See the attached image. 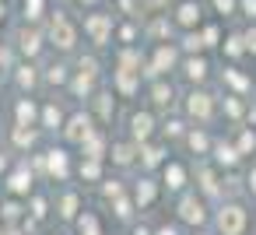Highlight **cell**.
<instances>
[{
	"instance_id": "obj_14",
	"label": "cell",
	"mask_w": 256,
	"mask_h": 235,
	"mask_svg": "<svg viewBox=\"0 0 256 235\" xmlns=\"http://www.w3.org/2000/svg\"><path fill=\"white\" fill-rule=\"evenodd\" d=\"M32 190H36L32 168H28V165H18V168L8 176V193H11V196H32Z\"/></svg>"
},
{
	"instance_id": "obj_17",
	"label": "cell",
	"mask_w": 256,
	"mask_h": 235,
	"mask_svg": "<svg viewBox=\"0 0 256 235\" xmlns=\"http://www.w3.org/2000/svg\"><path fill=\"white\" fill-rule=\"evenodd\" d=\"M95 81H98V74H92V70H74L70 81H67V88H70L74 98H92V95H95Z\"/></svg>"
},
{
	"instance_id": "obj_34",
	"label": "cell",
	"mask_w": 256,
	"mask_h": 235,
	"mask_svg": "<svg viewBox=\"0 0 256 235\" xmlns=\"http://www.w3.org/2000/svg\"><path fill=\"white\" fill-rule=\"evenodd\" d=\"M74 221H78V235H102V224H98L95 210H81Z\"/></svg>"
},
{
	"instance_id": "obj_41",
	"label": "cell",
	"mask_w": 256,
	"mask_h": 235,
	"mask_svg": "<svg viewBox=\"0 0 256 235\" xmlns=\"http://www.w3.org/2000/svg\"><path fill=\"white\" fill-rule=\"evenodd\" d=\"M112 214H116L120 221H130V218H134V200H130L126 193L116 196V200H112Z\"/></svg>"
},
{
	"instance_id": "obj_35",
	"label": "cell",
	"mask_w": 256,
	"mask_h": 235,
	"mask_svg": "<svg viewBox=\"0 0 256 235\" xmlns=\"http://www.w3.org/2000/svg\"><path fill=\"white\" fill-rule=\"evenodd\" d=\"M67 81H70V67H67V64H50V67H46V84L64 88Z\"/></svg>"
},
{
	"instance_id": "obj_22",
	"label": "cell",
	"mask_w": 256,
	"mask_h": 235,
	"mask_svg": "<svg viewBox=\"0 0 256 235\" xmlns=\"http://www.w3.org/2000/svg\"><path fill=\"white\" fill-rule=\"evenodd\" d=\"M81 210H84V207H81V193H78V190H64V193L56 196V214H60L64 221H74Z\"/></svg>"
},
{
	"instance_id": "obj_13",
	"label": "cell",
	"mask_w": 256,
	"mask_h": 235,
	"mask_svg": "<svg viewBox=\"0 0 256 235\" xmlns=\"http://www.w3.org/2000/svg\"><path fill=\"white\" fill-rule=\"evenodd\" d=\"M210 165L214 168H235L242 158H238V151L232 148V140H210Z\"/></svg>"
},
{
	"instance_id": "obj_26",
	"label": "cell",
	"mask_w": 256,
	"mask_h": 235,
	"mask_svg": "<svg viewBox=\"0 0 256 235\" xmlns=\"http://www.w3.org/2000/svg\"><path fill=\"white\" fill-rule=\"evenodd\" d=\"M140 67H144V53H140L137 46H123V50L116 53V70H130V74H140Z\"/></svg>"
},
{
	"instance_id": "obj_2",
	"label": "cell",
	"mask_w": 256,
	"mask_h": 235,
	"mask_svg": "<svg viewBox=\"0 0 256 235\" xmlns=\"http://www.w3.org/2000/svg\"><path fill=\"white\" fill-rule=\"evenodd\" d=\"M182 112H186V120H193L196 126H204V123H210L218 116V98L210 92H204V88H193L182 98Z\"/></svg>"
},
{
	"instance_id": "obj_12",
	"label": "cell",
	"mask_w": 256,
	"mask_h": 235,
	"mask_svg": "<svg viewBox=\"0 0 256 235\" xmlns=\"http://www.w3.org/2000/svg\"><path fill=\"white\" fill-rule=\"evenodd\" d=\"M154 130H158V126H154V116H151V112H134V116H130V140H134L137 148L148 144V140L154 137Z\"/></svg>"
},
{
	"instance_id": "obj_21",
	"label": "cell",
	"mask_w": 256,
	"mask_h": 235,
	"mask_svg": "<svg viewBox=\"0 0 256 235\" xmlns=\"http://www.w3.org/2000/svg\"><path fill=\"white\" fill-rule=\"evenodd\" d=\"M182 78H186L190 84H204V81L210 78V64H207L204 56H186V60H182Z\"/></svg>"
},
{
	"instance_id": "obj_20",
	"label": "cell",
	"mask_w": 256,
	"mask_h": 235,
	"mask_svg": "<svg viewBox=\"0 0 256 235\" xmlns=\"http://www.w3.org/2000/svg\"><path fill=\"white\" fill-rule=\"evenodd\" d=\"M172 22H176L179 28H196V25H200V4H196V0H179Z\"/></svg>"
},
{
	"instance_id": "obj_23",
	"label": "cell",
	"mask_w": 256,
	"mask_h": 235,
	"mask_svg": "<svg viewBox=\"0 0 256 235\" xmlns=\"http://www.w3.org/2000/svg\"><path fill=\"white\" fill-rule=\"evenodd\" d=\"M14 126H39V106H36V98H18V106H14Z\"/></svg>"
},
{
	"instance_id": "obj_43",
	"label": "cell",
	"mask_w": 256,
	"mask_h": 235,
	"mask_svg": "<svg viewBox=\"0 0 256 235\" xmlns=\"http://www.w3.org/2000/svg\"><path fill=\"white\" fill-rule=\"evenodd\" d=\"M221 50H224V53H228L232 60H238V56L246 53V46H242V36H238V32H232V36H228V39L221 42Z\"/></svg>"
},
{
	"instance_id": "obj_9",
	"label": "cell",
	"mask_w": 256,
	"mask_h": 235,
	"mask_svg": "<svg viewBox=\"0 0 256 235\" xmlns=\"http://www.w3.org/2000/svg\"><path fill=\"white\" fill-rule=\"evenodd\" d=\"M165 162H168V148H165V144H151V140H148V144L137 148V165H140L144 176H148L151 168H162Z\"/></svg>"
},
{
	"instance_id": "obj_40",
	"label": "cell",
	"mask_w": 256,
	"mask_h": 235,
	"mask_svg": "<svg viewBox=\"0 0 256 235\" xmlns=\"http://www.w3.org/2000/svg\"><path fill=\"white\" fill-rule=\"evenodd\" d=\"M196 36H200V46H204V50H210V46H221V28H218V25H204Z\"/></svg>"
},
{
	"instance_id": "obj_4",
	"label": "cell",
	"mask_w": 256,
	"mask_h": 235,
	"mask_svg": "<svg viewBox=\"0 0 256 235\" xmlns=\"http://www.w3.org/2000/svg\"><path fill=\"white\" fill-rule=\"evenodd\" d=\"M176 214H179L182 224H193V228H204V224L210 221L207 200H204L196 190H182V196H179V204H176Z\"/></svg>"
},
{
	"instance_id": "obj_51",
	"label": "cell",
	"mask_w": 256,
	"mask_h": 235,
	"mask_svg": "<svg viewBox=\"0 0 256 235\" xmlns=\"http://www.w3.org/2000/svg\"><path fill=\"white\" fill-rule=\"evenodd\" d=\"M242 46H246V53H256V28L242 32Z\"/></svg>"
},
{
	"instance_id": "obj_53",
	"label": "cell",
	"mask_w": 256,
	"mask_h": 235,
	"mask_svg": "<svg viewBox=\"0 0 256 235\" xmlns=\"http://www.w3.org/2000/svg\"><path fill=\"white\" fill-rule=\"evenodd\" d=\"M8 67H11V50L0 46V70H8Z\"/></svg>"
},
{
	"instance_id": "obj_25",
	"label": "cell",
	"mask_w": 256,
	"mask_h": 235,
	"mask_svg": "<svg viewBox=\"0 0 256 235\" xmlns=\"http://www.w3.org/2000/svg\"><path fill=\"white\" fill-rule=\"evenodd\" d=\"M106 158H112V165H120V168H130L137 162V144L134 140H116Z\"/></svg>"
},
{
	"instance_id": "obj_24",
	"label": "cell",
	"mask_w": 256,
	"mask_h": 235,
	"mask_svg": "<svg viewBox=\"0 0 256 235\" xmlns=\"http://www.w3.org/2000/svg\"><path fill=\"white\" fill-rule=\"evenodd\" d=\"M182 140H186V148H190L196 158H207V151H210V137H207L204 126H186Z\"/></svg>"
},
{
	"instance_id": "obj_29",
	"label": "cell",
	"mask_w": 256,
	"mask_h": 235,
	"mask_svg": "<svg viewBox=\"0 0 256 235\" xmlns=\"http://www.w3.org/2000/svg\"><path fill=\"white\" fill-rule=\"evenodd\" d=\"M148 95H151V102H154L158 109H165V106H172V102H176V88H172L168 81H154Z\"/></svg>"
},
{
	"instance_id": "obj_19",
	"label": "cell",
	"mask_w": 256,
	"mask_h": 235,
	"mask_svg": "<svg viewBox=\"0 0 256 235\" xmlns=\"http://www.w3.org/2000/svg\"><path fill=\"white\" fill-rule=\"evenodd\" d=\"M196 186H200V196H221V179L214 172V165H196Z\"/></svg>"
},
{
	"instance_id": "obj_42",
	"label": "cell",
	"mask_w": 256,
	"mask_h": 235,
	"mask_svg": "<svg viewBox=\"0 0 256 235\" xmlns=\"http://www.w3.org/2000/svg\"><path fill=\"white\" fill-rule=\"evenodd\" d=\"M0 221H4V224H14V221H22V204H18V200H8V204H0Z\"/></svg>"
},
{
	"instance_id": "obj_31",
	"label": "cell",
	"mask_w": 256,
	"mask_h": 235,
	"mask_svg": "<svg viewBox=\"0 0 256 235\" xmlns=\"http://www.w3.org/2000/svg\"><path fill=\"white\" fill-rule=\"evenodd\" d=\"M232 148L238 151V158L252 154V151H256V130H252V126H238V137H235V144H232Z\"/></svg>"
},
{
	"instance_id": "obj_47",
	"label": "cell",
	"mask_w": 256,
	"mask_h": 235,
	"mask_svg": "<svg viewBox=\"0 0 256 235\" xmlns=\"http://www.w3.org/2000/svg\"><path fill=\"white\" fill-rule=\"evenodd\" d=\"M168 32H172V25H168V18H158V22H154V25L148 28V36H151V39H158V36H168Z\"/></svg>"
},
{
	"instance_id": "obj_7",
	"label": "cell",
	"mask_w": 256,
	"mask_h": 235,
	"mask_svg": "<svg viewBox=\"0 0 256 235\" xmlns=\"http://www.w3.org/2000/svg\"><path fill=\"white\" fill-rule=\"evenodd\" d=\"M84 36L92 39V46H106L112 39V14H84Z\"/></svg>"
},
{
	"instance_id": "obj_32",
	"label": "cell",
	"mask_w": 256,
	"mask_h": 235,
	"mask_svg": "<svg viewBox=\"0 0 256 235\" xmlns=\"http://www.w3.org/2000/svg\"><path fill=\"white\" fill-rule=\"evenodd\" d=\"M14 84H18L22 92H32V88L39 84V70H36L32 64H22V67L14 70Z\"/></svg>"
},
{
	"instance_id": "obj_52",
	"label": "cell",
	"mask_w": 256,
	"mask_h": 235,
	"mask_svg": "<svg viewBox=\"0 0 256 235\" xmlns=\"http://www.w3.org/2000/svg\"><path fill=\"white\" fill-rule=\"evenodd\" d=\"M151 235H182V232H179L176 224H162V228H154Z\"/></svg>"
},
{
	"instance_id": "obj_27",
	"label": "cell",
	"mask_w": 256,
	"mask_h": 235,
	"mask_svg": "<svg viewBox=\"0 0 256 235\" xmlns=\"http://www.w3.org/2000/svg\"><path fill=\"white\" fill-rule=\"evenodd\" d=\"M112 88L123 95V98H134L140 92V74H130V70H112Z\"/></svg>"
},
{
	"instance_id": "obj_55",
	"label": "cell",
	"mask_w": 256,
	"mask_h": 235,
	"mask_svg": "<svg viewBox=\"0 0 256 235\" xmlns=\"http://www.w3.org/2000/svg\"><path fill=\"white\" fill-rule=\"evenodd\" d=\"M74 4H78V8H95L98 0H74Z\"/></svg>"
},
{
	"instance_id": "obj_10",
	"label": "cell",
	"mask_w": 256,
	"mask_h": 235,
	"mask_svg": "<svg viewBox=\"0 0 256 235\" xmlns=\"http://www.w3.org/2000/svg\"><path fill=\"white\" fill-rule=\"evenodd\" d=\"M186 182H190V168H186L182 162H165V165H162V182H158V186H165L168 193H182Z\"/></svg>"
},
{
	"instance_id": "obj_28",
	"label": "cell",
	"mask_w": 256,
	"mask_h": 235,
	"mask_svg": "<svg viewBox=\"0 0 256 235\" xmlns=\"http://www.w3.org/2000/svg\"><path fill=\"white\" fill-rule=\"evenodd\" d=\"M64 120H67V116H64V109H60L56 102H46V106L39 109V126H42V130H60Z\"/></svg>"
},
{
	"instance_id": "obj_48",
	"label": "cell",
	"mask_w": 256,
	"mask_h": 235,
	"mask_svg": "<svg viewBox=\"0 0 256 235\" xmlns=\"http://www.w3.org/2000/svg\"><path fill=\"white\" fill-rule=\"evenodd\" d=\"M235 8H238L235 0H214V11H218V14H224V18H228V14H235Z\"/></svg>"
},
{
	"instance_id": "obj_36",
	"label": "cell",
	"mask_w": 256,
	"mask_h": 235,
	"mask_svg": "<svg viewBox=\"0 0 256 235\" xmlns=\"http://www.w3.org/2000/svg\"><path fill=\"white\" fill-rule=\"evenodd\" d=\"M22 14H25V22H42V14H46V0H22Z\"/></svg>"
},
{
	"instance_id": "obj_18",
	"label": "cell",
	"mask_w": 256,
	"mask_h": 235,
	"mask_svg": "<svg viewBox=\"0 0 256 235\" xmlns=\"http://www.w3.org/2000/svg\"><path fill=\"white\" fill-rule=\"evenodd\" d=\"M88 102H92V109H95V112H88V116H92L95 123L109 126V123H112V112H116V106H112V95H106V92H95Z\"/></svg>"
},
{
	"instance_id": "obj_1",
	"label": "cell",
	"mask_w": 256,
	"mask_h": 235,
	"mask_svg": "<svg viewBox=\"0 0 256 235\" xmlns=\"http://www.w3.org/2000/svg\"><path fill=\"white\" fill-rule=\"evenodd\" d=\"M214 228H218V235H246V228H249V210H246L238 200H224V204L214 210Z\"/></svg>"
},
{
	"instance_id": "obj_54",
	"label": "cell",
	"mask_w": 256,
	"mask_h": 235,
	"mask_svg": "<svg viewBox=\"0 0 256 235\" xmlns=\"http://www.w3.org/2000/svg\"><path fill=\"white\" fill-rule=\"evenodd\" d=\"M246 182H249V193H252V196H256V165H252V168H249V179H246Z\"/></svg>"
},
{
	"instance_id": "obj_46",
	"label": "cell",
	"mask_w": 256,
	"mask_h": 235,
	"mask_svg": "<svg viewBox=\"0 0 256 235\" xmlns=\"http://www.w3.org/2000/svg\"><path fill=\"white\" fill-rule=\"evenodd\" d=\"M182 50H186L190 56H200V50H204V46H200V36H196V32H190V36L182 39Z\"/></svg>"
},
{
	"instance_id": "obj_8",
	"label": "cell",
	"mask_w": 256,
	"mask_h": 235,
	"mask_svg": "<svg viewBox=\"0 0 256 235\" xmlns=\"http://www.w3.org/2000/svg\"><path fill=\"white\" fill-rule=\"evenodd\" d=\"M176 64H179V50L168 46V42H158L154 53H151V60H148V74H151V78H162V74H168Z\"/></svg>"
},
{
	"instance_id": "obj_33",
	"label": "cell",
	"mask_w": 256,
	"mask_h": 235,
	"mask_svg": "<svg viewBox=\"0 0 256 235\" xmlns=\"http://www.w3.org/2000/svg\"><path fill=\"white\" fill-rule=\"evenodd\" d=\"M11 140H14V148H22V151H32V148L39 144V134H36L32 126H14V130H11Z\"/></svg>"
},
{
	"instance_id": "obj_16",
	"label": "cell",
	"mask_w": 256,
	"mask_h": 235,
	"mask_svg": "<svg viewBox=\"0 0 256 235\" xmlns=\"http://www.w3.org/2000/svg\"><path fill=\"white\" fill-rule=\"evenodd\" d=\"M78 148H81V158L106 162V154H109V137H106V130H95V134H92V137H84Z\"/></svg>"
},
{
	"instance_id": "obj_38",
	"label": "cell",
	"mask_w": 256,
	"mask_h": 235,
	"mask_svg": "<svg viewBox=\"0 0 256 235\" xmlns=\"http://www.w3.org/2000/svg\"><path fill=\"white\" fill-rule=\"evenodd\" d=\"M46 214H50V200L39 196V193H32V196H28V218H32V221H42Z\"/></svg>"
},
{
	"instance_id": "obj_50",
	"label": "cell",
	"mask_w": 256,
	"mask_h": 235,
	"mask_svg": "<svg viewBox=\"0 0 256 235\" xmlns=\"http://www.w3.org/2000/svg\"><path fill=\"white\" fill-rule=\"evenodd\" d=\"M235 4H238V11H242L246 18H252V22H256V0H235Z\"/></svg>"
},
{
	"instance_id": "obj_45",
	"label": "cell",
	"mask_w": 256,
	"mask_h": 235,
	"mask_svg": "<svg viewBox=\"0 0 256 235\" xmlns=\"http://www.w3.org/2000/svg\"><path fill=\"white\" fill-rule=\"evenodd\" d=\"M126 190H123V182L120 179H102V196L106 200H116V196H123Z\"/></svg>"
},
{
	"instance_id": "obj_3",
	"label": "cell",
	"mask_w": 256,
	"mask_h": 235,
	"mask_svg": "<svg viewBox=\"0 0 256 235\" xmlns=\"http://www.w3.org/2000/svg\"><path fill=\"white\" fill-rule=\"evenodd\" d=\"M78 36H81V28L67 18V11H56V14L50 18V32H46V39H50L60 53H70V50L78 46Z\"/></svg>"
},
{
	"instance_id": "obj_57",
	"label": "cell",
	"mask_w": 256,
	"mask_h": 235,
	"mask_svg": "<svg viewBox=\"0 0 256 235\" xmlns=\"http://www.w3.org/2000/svg\"><path fill=\"white\" fill-rule=\"evenodd\" d=\"M0 235H22V232L18 228H8V232H0Z\"/></svg>"
},
{
	"instance_id": "obj_58",
	"label": "cell",
	"mask_w": 256,
	"mask_h": 235,
	"mask_svg": "<svg viewBox=\"0 0 256 235\" xmlns=\"http://www.w3.org/2000/svg\"><path fill=\"white\" fill-rule=\"evenodd\" d=\"M4 14H8V8H4V0H0V22H4Z\"/></svg>"
},
{
	"instance_id": "obj_5",
	"label": "cell",
	"mask_w": 256,
	"mask_h": 235,
	"mask_svg": "<svg viewBox=\"0 0 256 235\" xmlns=\"http://www.w3.org/2000/svg\"><path fill=\"white\" fill-rule=\"evenodd\" d=\"M95 130H98V126H95V120H92L88 112H74V116H67L64 126H60V134H64L67 144H81V140L92 137Z\"/></svg>"
},
{
	"instance_id": "obj_44",
	"label": "cell",
	"mask_w": 256,
	"mask_h": 235,
	"mask_svg": "<svg viewBox=\"0 0 256 235\" xmlns=\"http://www.w3.org/2000/svg\"><path fill=\"white\" fill-rule=\"evenodd\" d=\"M162 134H165V140H179V137L186 134V123H182V120H168V123L162 126Z\"/></svg>"
},
{
	"instance_id": "obj_37",
	"label": "cell",
	"mask_w": 256,
	"mask_h": 235,
	"mask_svg": "<svg viewBox=\"0 0 256 235\" xmlns=\"http://www.w3.org/2000/svg\"><path fill=\"white\" fill-rule=\"evenodd\" d=\"M221 112H224L228 120H242V112H246V106H242V95H224V102H221Z\"/></svg>"
},
{
	"instance_id": "obj_6",
	"label": "cell",
	"mask_w": 256,
	"mask_h": 235,
	"mask_svg": "<svg viewBox=\"0 0 256 235\" xmlns=\"http://www.w3.org/2000/svg\"><path fill=\"white\" fill-rule=\"evenodd\" d=\"M42 168H46L50 179L67 182V179H70V154H67V148H50V151L42 154Z\"/></svg>"
},
{
	"instance_id": "obj_15",
	"label": "cell",
	"mask_w": 256,
	"mask_h": 235,
	"mask_svg": "<svg viewBox=\"0 0 256 235\" xmlns=\"http://www.w3.org/2000/svg\"><path fill=\"white\" fill-rule=\"evenodd\" d=\"M42 42H46V36H42L36 25H25V28L18 32V50H22V56H28V60H36V56L42 53Z\"/></svg>"
},
{
	"instance_id": "obj_11",
	"label": "cell",
	"mask_w": 256,
	"mask_h": 235,
	"mask_svg": "<svg viewBox=\"0 0 256 235\" xmlns=\"http://www.w3.org/2000/svg\"><path fill=\"white\" fill-rule=\"evenodd\" d=\"M158 179H151V176H140L137 182H134V190H130V200H134V210H144V207H151L154 200H158Z\"/></svg>"
},
{
	"instance_id": "obj_30",
	"label": "cell",
	"mask_w": 256,
	"mask_h": 235,
	"mask_svg": "<svg viewBox=\"0 0 256 235\" xmlns=\"http://www.w3.org/2000/svg\"><path fill=\"white\" fill-rule=\"evenodd\" d=\"M102 162H95V158H81L78 162V176H81V182H102Z\"/></svg>"
},
{
	"instance_id": "obj_49",
	"label": "cell",
	"mask_w": 256,
	"mask_h": 235,
	"mask_svg": "<svg viewBox=\"0 0 256 235\" xmlns=\"http://www.w3.org/2000/svg\"><path fill=\"white\" fill-rule=\"evenodd\" d=\"M120 39H123V46H134V39H137V25H123V28H120Z\"/></svg>"
},
{
	"instance_id": "obj_59",
	"label": "cell",
	"mask_w": 256,
	"mask_h": 235,
	"mask_svg": "<svg viewBox=\"0 0 256 235\" xmlns=\"http://www.w3.org/2000/svg\"><path fill=\"white\" fill-rule=\"evenodd\" d=\"M0 232H4V228H0Z\"/></svg>"
},
{
	"instance_id": "obj_39",
	"label": "cell",
	"mask_w": 256,
	"mask_h": 235,
	"mask_svg": "<svg viewBox=\"0 0 256 235\" xmlns=\"http://www.w3.org/2000/svg\"><path fill=\"white\" fill-rule=\"evenodd\" d=\"M224 81H228V84H232V88H235V92H238V95H246V92H249V88H252V81H249V78H246V74H238V70H235V67H228V70H224Z\"/></svg>"
},
{
	"instance_id": "obj_56",
	"label": "cell",
	"mask_w": 256,
	"mask_h": 235,
	"mask_svg": "<svg viewBox=\"0 0 256 235\" xmlns=\"http://www.w3.org/2000/svg\"><path fill=\"white\" fill-rule=\"evenodd\" d=\"M134 235H151V228H144V224H140V228H134Z\"/></svg>"
}]
</instances>
